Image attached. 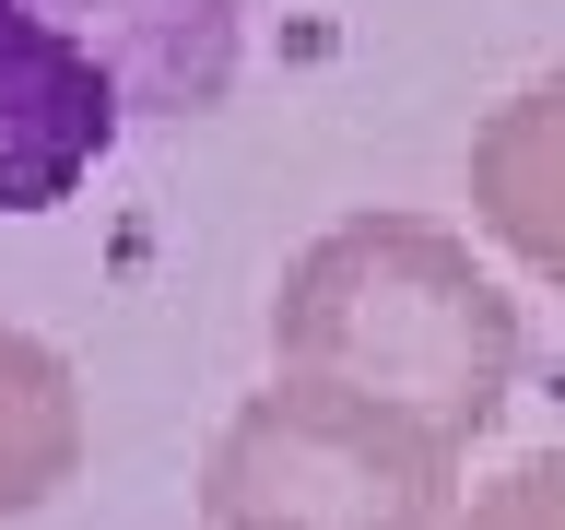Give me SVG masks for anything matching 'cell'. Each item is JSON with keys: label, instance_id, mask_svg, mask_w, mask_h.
<instances>
[{"label": "cell", "instance_id": "8992f818", "mask_svg": "<svg viewBox=\"0 0 565 530\" xmlns=\"http://www.w3.org/2000/svg\"><path fill=\"white\" fill-rule=\"evenodd\" d=\"M448 530H565V448L519 459V471H494V484L471 495Z\"/></svg>", "mask_w": 565, "mask_h": 530}, {"label": "cell", "instance_id": "6da1fadb", "mask_svg": "<svg viewBox=\"0 0 565 530\" xmlns=\"http://www.w3.org/2000/svg\"><path fill=\"white\" fill-rule=\"evenodd\" d=\"M271 353L459 459L519 389V307L436 212H353L282 259Z\"/></svg>", "mask_w": 565, "mask_h": 530}, {"label": "cell", "instance_id": "7a4b0ae2", "mask_svg": "<svg viewBox=\"0 0 565 530\" xmlns=\"http://www.w3.org/2000/svg\"><path fill=\"white\" fill-rule=\"evenodd\" d=\"M247 0H0V212H60L141 118L224 106Z\"/></svg>", "mask_w": 565, "mask_h": 530}, {"label": "cell", "instance_id": "277c9868", "mask_svg": "<svg viewBox=\"0 0 565 530\" xmlns=\"http://www.w3.org/2000/svg\"><path fill=\"white\" fill-rule=\"evenodd\" d=\"M471 212H483L542 283H565V71L519 83V95L471 130Z\"/></svg>", "mask_w": 565, "mask_h": 530}, {"label": "cell", "instance_id": "5b68a950", "mask_svg": "<svg viewBox=\"0 0 565 530\" xmlns=\"http://www.w3.org/2000/svg\"><path fill=\"white\" fill-rule=\"evenodd\" d=\"M83 471V389L35 330H0V519H35Z\"/></svg>", "mask_w": 565, "mask_h": 530}, {"label": "cell", "instance_id": "3957f363", "mask_svg": "<svg viewBox=\"0 0 565 530\" xmlns=\"http://www.w3.org/2000/svg\"><path fill=\"white\" fill-rule=\"evenodd\" d=\"M459 459L413 424L365 413L318 378L247 389L201 459V519L212 530H448L459 519Z\"/></svg>", "mask_w": 565, "mask_h": 530}]
</instances>
